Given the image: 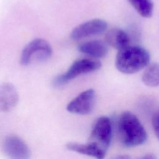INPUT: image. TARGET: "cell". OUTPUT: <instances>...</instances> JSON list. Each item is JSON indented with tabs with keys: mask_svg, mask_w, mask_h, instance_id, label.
Returning a JSON list of instances; mask_svg holds the SVG:
<instances>
[{
	"mask_svg": "<svg viewBox=\"0 0 159 159\" xmlns=\"http://www.w3.org/2000/svg\"><path fill=\"white\" fill-rule=\"evenodd\" d=\"M142 76L143 83L150 87H157L158 86V65L157 63H153L148 65Z\"/></svg>",
	"mask_w": 159,
	"mask_h": 159,
	"instance_id": "obj_13",
	"label": "cell"
},
{
	"mask_svg": "<svg viewBox=\"0 0 159 159\" xmlns=\"http://www.w3.org/2000/svg\"><path fill=\"white\" fill-rule=\"evenodd\" d=\"M52 54V48L44 39L37 38L29 42L22 49L20 54V63L27 66L32 62H42Z\"/></svg>",
	"mask_w": 159,
	"mask_h": 159,
	"instance_id": "obj_4",
	"label": "cell"
},
{
	"mask_svg": "<svg viewBox=\"0 0 159 159\" xmlns=\"http://www.w3.org/2000/svg\"><path fill=\"white\" fill-rule=\"evenodd\" d=\"M18 101L19 94L12 84H0V112L11 111L17 106Z\"/></svg>",
	"mask_w": 159,
	"mask_h": 159,
	"instance_id": "obj_9",
	"label": "cell"
},
{
	"mask_svg": "<svg viewBox=\"0 0 159 159\" xmlns=\"http://www.w3.org/2000/svg\"><path fill=\"white\" fill-rule=\"evenodd\" d=\"M107 28V22L101 19H93L81 23L71 32V38L77 40L88 37L102 34Z\"/></svg>",
	"mask_w": 159,
	"mask_h": 159,
	"instance_id": "obj_8",
	"label": "cell"
},
{
	"mask_svg": "<svg viewBox=\"0 0 159 159\" xmlns=\"http://www.w3.org/2000/svg\"><path fill=\"white\" fill-rule=\"evenodd\" d=\"M112 134V124L107 116H101L95 121L88 140L104 154H106L110 145Z\"/></svg>",
	"mask_w": 159,
	"mask_h": 159,
	"instance_id": "obj_5",
	"label": "cell"
},
{
	"mask_svg": "<svg viewBox=\"0 0 159 159\" xmlns=\"http://www.w3.org/2000/svg\"><path fill=\"white\" fill-rule=\"evenodd\" d=\"M78 50L80 52L91 57L100 58L107 54L108 47L107 43L102 40H94L80 43L78 46Z\"/></svg>",
	"mask_w": 159,
	"mask_h": 159,
	"instance_id": "obj_10",
	"label": "cell"
},
{
	"mask_svg": "<svg viewBox=\"0 0 159 159\" xmlns=\"http://www.w3.org/2000/svg\"><path fill=\"white\" fill-rule=\"evenodd\" d=\"M152 125L153 132L158 137V112L157 111L155 112L152 118Z\"/></svg>",
	"mask_w": 159,
	"mask_h": 159,
	"instance_id": "obj_15",
	"label": "cell"
},
{
	"mask_svg": "<svg viewBox=\"0 0 159 159\" xmlns=\"http://www.w3.org/2000/svg\"><path fill=\"white\" fill-rule=\"evenodd\" d=\"M107 44L112 47L120 50L130 44V38L127 33L119 28H112L107 31L106 35Z\"/></svg>",
	"mask_w": 159,
	"mask_h": 159,
	"instance_id": "obj_11",
	"label": "cell"
},
{
	"mask_svg": "<svg viewBox=\"0 0 159 159\" xmlns=\"http://www.w3.org/2000/svg\"><path fill=\"white\" fill-rule=\"evenodd\" d=\"M1 148L6 156L12 158L27 159L31 155L27 144L17 135H10L5 137L1 143Z\"/></svg>",
	"mask_w": 159,
	"mask_h": 159,
	"instance_id": "obj_6",
	"label": "cell"
},
{
	"mask_svg": "<svg viewBox=\"0 0 159 159\" xmlns=\"http://www.w3.org/2000/svg\"><path fill=\"white\" fill-rule=\"evenodd\" d=\"M96 92L93 89H88L80 93L73 99L66 106V110L73 114L86 115L90 113L94 106Z\"/></svg>",
	"mask_w": 159,
	"mask_h": 159,
	"instance_id": "obj_7",
	"label": "cell"
},
{
	"mask_svg": "<svg viewBox=\"0 0 159 159\" xmlns=\"http://www.w3.org/2000/svg\"><path fill=\"white\" fill-rule=\"evenodd\" d=\"M137 13L143 17H150L153 12L152 0H127Z\"/></svg>",
	"mask_w": 159,
	"mask_h": 159,
	"instance_id": "obj_14",
	"label": "cell"
},
{
	"mask_svg": "<svg viewBox=\"0 0 159 159\" xmlns=\"http://www.w3.org/2000/svg\"><path fill=\"white\" fill-rule=\"evenodd\" d=\"M150 58L148 52L144 48L128 46L119 50L115 63L117 69L121 73L132 74L147 66Z\"/></svg>",
	"mask_w": 159,
	"mask_h": 159,
	"instance_id": "obj_2",
	"label": "cell"
},
{
	"mask_svg": "<svg viewBox=\"0 0 159 159\" xmlns=\"http://www.w3.org/2000/svg\"><path fill=\"white\" fill-rule=\"evenodd\" d=\"M117 132L121 144L127 148L141 145L147 140V133L137 117L131 112H123L117 122Z\"/></svg>",
	"mask_w": 159,
	"mask_h": 159,
	"instance_id": "obj_1",
	"label": "cell"
},
{
	"mask_svg": "<svg viewBox=\"0 0 159 159\" xmlns=\"http://www.w3.org/2000/svg\"><path fill=\"white\" fill-rule=\"evenodd\" d=\"M101 66L102 63L99 60L88 58L77 60L72 63L65 73L57 76L53 80L52 85L54 87H60L81 75L99 70Z\"/></svg>",
	"mask_w": 159,
	"mask_h": 159,
	"instance_id": "obj_3",
	"label": "cell"
},
{
	"mask_svg": "<svg viewBox=\"0 0 159 159\" xmlns=\"http://www.w3.org/2000/svg\"><path fill=\"white\" fill-rule=\"evenodd\" d=\"M66 148L68 150L72 152L100 159L104 158L106 155L97 147L89 142L87 143H80L78 142H70L66 144Z\"/></svg>",
	"mask_w": 159,
	"mask_h": 159,
	"instance_id": "obj_12",
	"label": "cell"
}]
</instances>
